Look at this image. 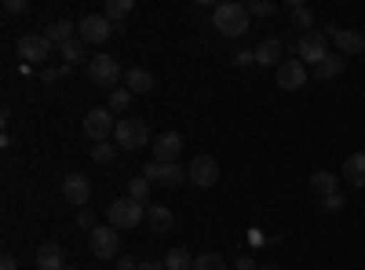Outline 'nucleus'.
Segmentation results:
<instances>
[{"label": "nucleus", "mask_w": 365, "mask_h": 270, "mask_svg": "<svg viewBox=\"0 0 365 270\" xmlns=\"http://www.w3.org/2000/svg\"><path fill=\"white\" fill-rule=\"evenodd\" d=\"M187 179L197 187V190H208V187H216V179H220V165L212 154H197L187 168Z\"/></svg>", "instance_id": "0eeeda50"}, {"label": "nucleus", "mask_w": 365, "mask_h": 270, "mask_svg": "<svg viewBox=\"0 0 365 270\" xmlns=\"http://www.w3.org/2000/svg\"><path fill=\"white\" fill-rule=\"evenodd\" d=\"M88 81L96 84V88H106V92H113L117 81H125V70H120L117 58L96 55V58H88Z\"/></svg>", "instance_id": "7ed1b4c3"}, {"label": "nucleus", "mask_w": 365, "mask_h": 270, "mask_svg": "<svg viewBox=\"0 0 365 270\" xmlns=\"http://www.w3.org/2000/svg\"><path fill=\"white\" fill-rule=\"evenodd\" d=\"M194 270H227V259L216 256V252H205V256L194 259Z\"/></svg>", "instance_id": "c85d7f7f"}, {"label": "nucleus", "mask_w": 365, "mask_h": 270, "mask_svg": "<svg viewBox=\"0 0 365 270\" xmlns=\"http://www.w3.org/2000/svg\"><path fill=\"white\" fill-rule=\"evenodd\" d=\"M179 150H182V135H179V132H161V135L154 139V161L172 165V161L179 157Z\"/></svg>", "instance_id": "2eb2a0df"}, {"label": "nucleus", "mask_w": 365, "mask_h": 270, "mask_svg": "<svg viewBox=\"0 0 365 270\" xmlns=\"http://www.w3.org/2000/svg\"><path fill=\"white\" fill-rule=\"evenodd\" d=\"M146 223H150V230H154V234H168L172 223H175V216H172L168 204H146Z\"/></svg>", "instance_id": "a211bd4d"}, {"label": "nucleus", "mask_w": 365, "mask_h": 270, "mask_svg": "<svg viewBox=\"0 0 365 270\" xmlns=\"http://www.w3.org/2000/svg\"><path fill=\"white\" fill-rule=\"evenodd\" d=\"M0 270H19V259L11 252H4V256H0Z\"/></svg>", "instance_id": "58836bf2"}, {"label": "nucleus", "mask_w": 365, "mask_h": 270, "mask_svg": "<svg viewBox=\"0 0 365 270\" xmlns=\"http://www.w3.org/2000/svg\"><path fill=\"white\" fill-rule=\"evenodd\" d=\"M77 227L91 234V230H96V216H91V212H88V208H81V212H77Z\"/></svg>", "instance_id": "f704fd0d"}, {"label": "nucleus", "mask_w": 365, "mask_h": 270, "mask_svg": "<svg viewBox=\"0 0 365 270\" xmlns=\"http://www.w3.org/2000/svg\"><path fill=\"white\" fill-rule=\"evenodd\" d=\"M245 8H249V15H252V19H270L274 11H278V8L270 4V0H252V4H245Z\"/></svg>", "instance_id": "2f4dec72"}, {"label": "nucleus", "mask_w": 365, "mask_h": 270, "mask_svg": "<svg viewBox=\"0 0 365 270\" xmlns=\"http://www.w3.org/2000/svg\"><path fill=\"white\" fill-rule=\"evenodd\" d=\"M113 157H117V150H113L110 142L91 146V161H96V165H113Z\"/></svg>", "instance_id": "7c9ffc66"}, {"label": "nucleus", "mask_w": 365, "mask_h": 270, "mask_svg": "<svg viewBox=\"0 0 365 270\" xmlns=\"http://www.w3.org/2000/svg\"><path fill=\"white\" fill-rule=\"evenodd\" d=\"M110 132H117L113 125V117H110V106H96V110H88L84 117V135L88 139H96V142H106Z\"/></svg>", "instance_id": "1a4fd4ad"}, {"label": "nucleus", "mask_w": 365, "mask_h": 270, "mask_svg": "<svg viewBox=\"0 0 365 270\" xmlns=\"http://www.w3.org/2000/svg\"><path fill=\"white\" fill-rule=\"evenodd\" d=\"M106 219H110L113 230H135V227L146 219V208H143V201H135V197H117V201H110V208H106Z\"/></svg>", "instance_id": "f03ea898"}, {"label": "nucleus", "mask_w": 365, "mask_h": 270, "mask_svg": "<svg viewBox=\"0 0 365 270\" xmlns=\"http://www.w3.org/2000/svg\"><path fill=\"white\" fill-rule=\"evenodd\" d=\"M51 51H55V44H51L44 33H26V37H19V58H22L26 66H41V63H48Z\"/></svg>", "instance_id": "39448f33"}, {"label": "nucleus", "mask_w": 365, "mask_h": 270, "mask_svg": "<svg viewBox=\"0 0 365 270\" xmlns=\"http://www.w3.org/2000/svg\"><path fill=\"white\" fill-rule=\"evenodd\" d=\"M113 139L125 150H143V146H150V128H146V121H139V117H125V121H117Z\"/></svg>", "instance_id": "423d86ee"}, {"label": "nucleus", "mask_w": 365, "mask_h": 270, "mask_svg": "<svg viewBox=\"0 0 365 270\" xmlns=\"http://www.w3.org/2000/svg\"><path fill=\"white\" fill-rule=\"evenodd\" d=\"M63 197H66V204H88V197H91V183L84 175H66L63 179Z\"/></svg>", "instance_id": "dca6fc26"}, {"label": "nucleus", "mask_w": 365, "mask_h": 270, "mask_svg": "<svg viewBox=\"0 0 365 270\" xmlns=\"http://www.w3.org/2000/svg\"><path fill=\"white\" fill-rule=\"evenodd\" d=\"M113 266H117V270H139V259H132V256H117Z\"/></svg>", "instance_id": "c9c22d12"}, {"label": "nucleus", "mask_w": 365, "mask_h": 270, "mask_svg": "<svg viewBox=\"0 0 365 270\" xmlns=\"http://www.w3.org/2000/svg\"><path fill=\"white\" fill-rule=\"evenodd\" d=\"M278 84L285 88V92L303 88V84H307V66H303L299 58H285V63L278 66Z\"/></svg>", "instance_id": "4468645a"}, {"label": "nucleus", "mask_w": 365, "mask_h": 270, "mask_svg": "<svg viewBox=\"0 0 365 270\" xmlns=\"http://www.w3.org/2000/svg\"><path fill=\"white\" fill-rule=\"evenodd\" d=\"M139 270H165V259H143Z\"/></svg>", "instance_id": "ea45409f"}, {"label": "nucleus", "mask_w": 365, "mask_h": 270, "mask_svg": "<svg viewBox=\"0 0 365 270\" xmlns=\"http://www.w3.org/2000/svg\"><path fill=\"white\" fill-rule=\"evenodd\" d=\"M252 51H256V66H274V70H278V66L285 63V44H282L278 37L259 41Z\"/></svg>", "instance_id": "ddd939ff"}, {"label": "nucleus", "mask_w": 365, "mask_h": 270, "mask_svg": "<svg viewBox=\"0 0 365 270\" xmlns=\"http://www.w3.org/2000/svg\"><path fill=\"white\" fill-rule=\"evenodd\" d=\"M26 8H29L26 0H4V11H8V15H22Z\"/></svg>", "instance_id": "e433bc0d"}, {"label": "nucleus", "mask_w": 365, "mask_h": 270, "mask_svg": "<svg viewBox=\"0 0 365 270\" xmlns=\"http://www.w3.org/2000/svg\"><path fill=\"white\" fill-rule=\"evenodd\" d=\"M132 106V92L128 88H113L110 92V113H125Z\"/></svg>", "instance_id": "cd10ccee"}, {"label": "nucleus", "mask_w": 365, "mask_h": 270, "mask_svg": "<svg viewBox=\"0 0 365 270\" xmlns=\"http://www.w3.org/2000/svg\"><path fill=\"white\" fill-rule=\"evenodd\" d=\"M132 0H106V8H103V15L110 19V22H125L128 15H132Z\"/></svg>", "instance_id": "a878e982"}, {"label": "nucleus", "mask_w": 365, "mask_h": 270, "mask_svg": "<svg viewBox=\"0 0 365 270\" xmlns=\"http://www.w3.org/2000/svg\"><path fill=\"white\" fill-rule=\"evenodd\" d=\"M128 197H135V201L146 204V197H150V183H146L143 175H132V179H128Z\"/></svg>", "instance_id": "c756f323"}, {"label": "nucleus", "mask_w": 365, "mask_h": 270, "mask_svg": "<svg viewBox=\"0 0 365 270\" xmlns=\"http://www.w3.org/2000/svg\"><path fill=\"white\" fill-rule=\"evenodd\" d=\"M311 190L318 197H332V194H340V179L332 175V172H314L311 175Z\"/></svg>", "instance_id": "4be33fe9"}, {"label": "nucleus", "mask_w": 365, "mask_h": 270, "mask_svg": "<svg viewBox=\"0 0 365 270\" xmlns=\"http://www.w3.org/2000/svg\"><path fill=\"white\" fill-rule=\"evenodd\" d=\"M41 270H66V252L63 245H55V242H44L37 249V259H34Z\"/></svg>", "instance_id": "f3484780"}, {"label": "nucleus", "mask_w": 365, "mask_h": 270, "mask_svg": "<svg viewBox=\"0 0 365 270\" xmlns=\"http://www.w3.org/2000/svg\"><path fill=\"white\" fill-rule=\"evenodd\" d=\"M344 204H347V201H344V194H332V197H322V208H325V212H340Z\"/></svg>", "instance_id": "72a5a7b5"}, {"label": "nucleus", "mask_w": 365, "mask_h": 270, "mask_svg": "<svg viewBox=\"0 0 365 270\" xmlns=\"http://www.w3.org/2000/svg\"><path fill=\"white\" fill-rule=\"evenodd\" d=\"M165 270H194V256L179 245V249H172V252L165 256Z\"/></svg>", "instance_id": "393cba45"}, {"label": "nucleus", "mask_w": 365, "mask_h": 270, "mask_svg": "<svg viewBox=\"0 0 365 270\" xmlns=\"http://www.w3.org/2000/svg\"><path fill=\"white\" fill-rule=\"evenodd\" d=\"M55 48H63V44H70V41H77V26L70 22V19H55L51 26H48V33H44Z\"/></svg>", "instance_id": "aec40b11"}, {"label": "nucleus", "mask_w": 365, "mask_h": 270, "mask_svg": "<svg viewBox=\"0 0 365 270\" xmlns=\"http://www.w3.org/2000/svg\"><path fill=\"white\" fill-rule=\"evenodd\" d=\"M110 33H113V22L106 15H84L77 26V37L84 44H103V41H110Z\"/></svg>", "instance_id": "9d476101"}, {"label": "nucleus", "mask_w": 365, "mask_h": 270, "mask_svg": "<svg viewBox=\"0 0 365 270\" xmlns=\"http://www.w3.org/2000/svg\"><path fill=\"white\" fill-rule=\"evenodd\" d=\"M88 245L99 259H117L120 256V237L113 234V227H96L88 234Z\"/></svg>", "instance_id": "9b49d317"}, {"label": "nucleus", "mask_w": 365, "mask_h": 270, "mask_svg": "<svg viewBox=\"0 0 365 270\" xmlns=\"http://www.w3.org/2000/svg\"><path fill=\"white\" fill-rule=\"evenodd\" d=\"M58 55H63V63L73 70L77 63H81V58H84V41L77 37V41H70V44H63V48H58Z\"/></svg>", "instance_id": "bb28decb"}, {"label": "nucleus", "mask_w": 365, "mask_h": 270, "mask_svg": "<svg viewBox=\"0 0 365 270\" xmlns=\"http://www.w3.org/2000/svg\"><path fill=\"white\" fill-rule=\"evenodd\" d=\"M259 270H278V266H274V263H267V266H259Z\"/></svg>", "instance_id": "79ce46f5"}, {"label": "nucleus", "mask_w": 365, "mask_h": 270, "mask_svg": "<svg viewBox=\"0 0 365 270\" xmlns=\"http://www.w3.org/2000/svg\"><path fill=\"white\" fill-rule=\"evenodd\" d=\"M234 270H256V263L249 256H241V259H234Z\"/></svg>", "instance_id": "a19ab883"}, {"label": "nucleus", "mask_w": 365, "mask_h": 270, "mask_svg": "<svg viewBox=\"0 0 365 270\" xmlns=\"http://www.w3.org/2000/svg\"><path fill=\"white\" fill-rule=\"evenodd\" d=\"M66 73H70V66H58V70H44V73H41V77H44V81H48V84H51V81H63V77H66Z\"/></svg>", "instance_id": "4c0bfd02"}, {"label": "nucleus", "mask_w": 365, "mask_h": 270, "mask_svg": "<svg viewBox=\"0 0 365 270\" xmlns=\"http://www.w3.org/2000/svg\"><path fill=\"white\" fill-rule=\"evenodd\" d=\"M289 19H292V26H296V29H303V33H311L314 15H311V8L303 4V0H289Z\"/></svg>", "instance_id": "5701e85b"}, {"label": "nucleus", "mask_w": 365, "mask_h": 270, "mask_svg": "<svg viewBox=\"0 0 365 270\" xmlns=\"http://www.w3.org/2000/svg\"><path fill=\"white\" fill-rule=\"evenodd\" d=\"M344 179L351 187H365V154H351L347 161H344Z\"/></svg>", "instance_id": "412c9836"}, {"label": "nucleus", "mask_w": 365, "mask_h": 270, "mask_svg": "<svg viewBox=\"0 0 365 270\" xmlns=\"http://www.w3.org/2000/svg\"><path fill=\"white\" fill-rule=\"evenodd\" d=\"M143 179L146 183H165V187H179V183H187V168L182 165H161V161H150L143 168Z\"/></svg>", "instance_id": "6e6552de"}, {"label": "nucleus", "mask_w": 365, "mask_h": 270, "mask_svg": "<svg viewBox=\"0 0 365 270\" xmlns=\"http://www.w3.org/2000/svg\"><path fill=\"white\" fill-rule=\"evenodd\" d=\"M66 270H77V266H66Z\"/></svg>", "instance_id": "37998d69"}, {"label": "nucleus", "mask_w": 365, "mask_h": 270, "mask_svg": "<svg viewBox=\"0 0 365 270\" xmlns=\"http://www.w3.org/2000/svg\"><path fill=\"white\" fill-rule=\"evenodd\" d=\"M249 19H252L249 8L245 4H234V0L212 8V26H216L223 37H245L249 33Z\"/></svg>", "instance_id": "f257e3e1"}, {"label": "nucleus", "mask_w": 365, "mask_h": 270, "mask_svg": "<svg viewBox=\"0 0 365 270\" xmlns=\"http://www.w3.org/2000/svg\"><path fill=\"white\" fill-rule=\"evenodd\" d=\"M296 55H299L303 66H322L329 58V37L318 33V29H311V33H303L296 41Z\"/></svg>", "instance_id": "20e7f679"}, {"label": "nucleus", "mask_w": 365, "mask_h": 270, "mask_svg": "<svg viewBox=\"0 0 365 270\" xmlns=\"http://www.w3.org/2000/svg\"><path fill=\"white\" fill-rule=\"evenodd\" d=\"M125 84H128V92L135 95H146V92H154V73L150 70H143V66H132V70H125Z\"/></svg>", "instance_id": "6ab92c4d"}, {"label": "nucleus", "mask_w": 365, "mask_h": 270, "mask_svg": "<svg viewBox=\"0 0 365 270\" xmlns=\"http://www.w3.org/2000/svg\"><path fill=\"white\" fill-rule=\"evenodd\" d=\"M252 63H256V51H252V48L234 51V66H252Z\"/></svg>", "instance_id": "473e14b6"}, {"label": "nucleus", "mask_w": 365, "mask_h": 270, "mask_svg": "<svg viewBox=\"0 0 365 270\" xmlns=\"http://www.w3.org/2000/svg\"><path fill=\"white\" fill-rule=\"evenodd\" d=\"M325 37L340 48V55H361V51H365V37L358 33V29H340V26H329V33H325Z\"/></svg>", "instance_id": "f8f14e48"}, {"label": "nucleus", "mask_w": 365, "mask_h": 270, "mask_svg": "<svg viewBox=\"0 0 365 270\" xmlns=\"http://www.w3.org/2000/svg\"><path fill=\"white\" fill-rule=\"evenodd\" d=\"M344 73V55H329L322 66H314V77L318 81H336Z\"/></svg>", "instance_id": "b1692460"}]
</instances>
